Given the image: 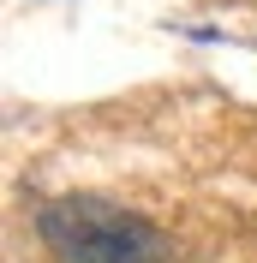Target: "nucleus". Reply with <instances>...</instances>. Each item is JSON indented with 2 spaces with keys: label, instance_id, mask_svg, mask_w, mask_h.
<instances>
[{
  "label": "nucleus",
  "instance_id": "obj_1",
  "mask_svg": "<svg viewBox=\"0 0 257 263\" xmlns=\"http://www.w3.org/2000/svg\"><path fill=\"white\" fill-rule=\"evenodd\" d=\"M42 246L66 263H174L168 233L108 197H54L36 215Z\"/></svg>",
  "mask_w": 257,
  "mask_h": 263
}]
</instances>
